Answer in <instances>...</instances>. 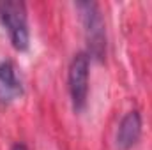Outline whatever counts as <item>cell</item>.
I'll return each instance as SVG.
<instances>
[{"instance_id": "7a4b0ae2", "label": "cell", "mask_w": 152, "mask_h": 150, "mask_svg": "<svg viewBox=\"0 0 152 150\" xmlns=\"http://www.w3.org/2000/svg\"><path fill=\"white\" fill-rule=\"evenodd\" d=\"M0 21L5 27L12 46L20 51H25L30 42L25 4L20 0H2L0 2Z\"/></svg>"}, {"instance_id": "277c9868", "label": "cell", "mask_w": 152, "mask_h": 150, "mask_svg": "<svg viewBox=\"0 0 152 150\" xmlns=\"http://www.w3.org/2000/svg\"><path fill=\"white\" fill-rule=\"evenodd\" d=\"M142 134V117L138 111H129L120 120L118 131H117V145L122 150L133 149Z\"/></svg>"}, {"instance_id": "6da1fadb", "label": "cell", "mask_w": 152, "mask_h": 150, "mask_svg": "<svg viewBox=\"0 0 152 150\" xmlns=\"http://www.w3.org/2000/svg\"><path fill=\"white\" fill-rule=\"evenodd\" d=\"M76 7L81 16L87 46H88V55L92 58L101 60L106 53V30H104L101 9L96 2H78Z\"/></svg>"}, {"instance_id": "3957f363", "label": "cell", "mask_w": 152, "mask_h": 150, "mask_svg": "<svg viewBox=\"0 0 152 150\" xmlns=\"http://www.w3.org/2000/svg\"><path fill=\"white\" fill-rule=\"evenodd\" d=\"M69 94L73 110L80 113L85 108L88 94V55L76 53L69 66Z\"/></svg>"}, {"instance_id": "8992f818", "label": "cell", "mask_w": 152, "mask_h": 150, "mask_svg": "<svg viewBox=\"0 0 152 150\" xmlns=\"http://www.w3.org/2000/svg\"><path fill=\"white\" fill-rule=\"evenodd\" d=\"M12 150H27V147H25L23 143H16V145L12 147Z\"/></svg>"}, {"instance_id": "5b68a950", "label": "cell", "mask_w": 152, "mask_h": 150, "mask_svg": "<svg viewBox=\"0 0 152 150\" xmlns=\"http://www.w3.org/2000/svg\"><path fill=\"white\" fill-rule=\"evenodd\" d=\"M23 94V85L16 74V67L12 62L4 60L0 62V101L11 103Z\"/></svg>"}]
</instances>
